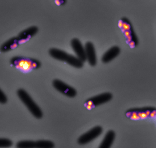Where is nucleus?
Listing matches in <instances>:
<instances>
[{"instance_id":"8","label":"nucleus","mask_w":156,"mask_h":148,"mask_svg":"<svg viewBox=\"0 0 156 148\" xmlns=\"http://www.w3.org/2000/svg\"><path fill=\"white\" fill-rule=\"evenodd\" d=\"M71 46L73 50L78 56V58L83 62L87 59L86 56V51L82 46L81 42L78 39H74L72 40Z\"/></svg>"},{"instance_id":"1","label":"nucleus","mask_w":156,"mask_h":148,"mask_svg":"<svg viewBox=\"0 0 156 148\" xmlns=\"http://www.w3.org/2000/svg\"><path fill=\"white\" fill-rule=\"evenodd\" d=\"M51 56L54 58L67 63L72 66L81 68L83 66V62L77 57L69 55L60 49L51 48L49 51Z\"/></svg>"},{"instance_id":"15","label":"nucleus","mask_w":156,"mask_h":148,"mask_svg":"<svg viewBox=\"0 0 156 148\" xmlns=\"http://www.w3.org/2000/svg\"><path fill=\"white\" fill-rule=\"evenodd\" d=\"M12 145V142L9 139L2 138L0 140V147L1 148H9Z\"/></svg>"},{"instance_id":"4","label":"nucleus","mask_w":156,"mask_h":148,"mask_svg":"<svg viewBox=\"0 0 156 148\" xmlns=\"http://www.w3.org/2000/svg\"><path fill=\"white\" fill-rule=\"evenodd\" d=\"M112 94L109 92L101 94L88 99L85 103V106L87 109H92L95 107L109 101L112 99Z\"/></svg>"},{"instance_id":"11","label":"nucleus","mask_w":156,"mask_h":148,"mask_svg":"<svg viewBox=\"0 0 156 148\" xmlns=\"http://www.w3.org/2000/svg\"><path fill=\"white\" fill-rule=\"evenodd\" d=\"M115 136L116 134L114 131L113 130L108 131L98 148H110L114 141Z\"/></svg>"},{"instance_id":"6","label":"nucleus","mask_w":156,"mask_h":148,"mask_svg":"<svg viewBox=\"0 0 156 148\" xmlns=\"http://www.w3.org/2000/svg\"><path fill=\"white\" fill-rule=\"evenodd\" d=\"M103 129L101 126H97L81 135L79 138L78 143L80 145H86L94 140L102 134Z\"/></svg>"},{"instance_id":"5","label":"nucleus","mask_w":156,"mask_h":148,"mask_svg":"<svg viewBox=\"0 0 156 148\" xmlns=\"http://www.w3.org/2000/svg\"><path fill=\"white\" fill-rule=\"evenodd\" d=\"M14 66L24 73H28L37 67V63L28 58H19L13 62Z\"/></svg>"},{"instance_id":"10","label":"nucleus","mask_w":156,"mask_h":148,"mask_svg":"<svg viewBox=\"0 0 156 148\" xmlns=\"http://www.w3.org/2000/svg\"><path fill=\"white\" fill-rule=\"evenodd\" d=\"M120 53V48L117 46L112 47L104 53L102 57V61L103 63L109 62L116 58Z\"/></svg>"},{"instance_id":"12","label":"nucleus","mask_w":156,"mask_h":148,"mask_svg":"<svg viewBox=\"0 0 156 148\" xmlns=\"http://www.w3.org/2000/svg\"><path fill=\"white\" fill-rule=\"evenodd\" d=\"M16 148H36V142L30 140L21 141L17 143Z\"/></svg>"},{"instance_id":"18","label":"nucleus","mask_w":156,"mask_h":148,"mask_svg":"<svg viewBox=\"0 0 156 148\" xmlns=\"http://www.w3.org/2000/svg\"><path fill=\"white\" fill-rule=\"evenodd\" d=\"M29 40V39H21L20 40L18 41V44H22L24 43H26Z\"/></svg>"},{"instance_id":"16","label":"nucleus","mask_w":156,"mask_h":148,"mask_svg":"<svg viewBox=\"0 0 156 148\" xmlns=\"http://www.w3.org/2000/svg\"><path fill=\"white\" fill-rule=\"evenodd\" d=\"M0 101L2 104H5L7 101V96L4 93V92L1 91V95H0Z\"/></svg>"},{"instance_id":"13","label":"nucleus","mask_w":156,"mask_h":148,"mask_svg":"<svg viewBox=\"0 0 156 148\" xmlns=\"http://www.w3.org/2000/svg\"><path fill=\"white\" fill-rule=\"evenodd\" d=\"M55 144L49 140H39L36 141V148H54Z\"/></svg>"},{"instance_id":"3","label":"nucleus","mask_w":156,"mask_h":148,"mask_svg":"<svg viewBox=\"0 0 156 148\" xmlns=\"http://www.w3.org/2000/svg\"><path fill=\"white\" fill-rule=\"evenodd\" d=\"M126 117L133 120L152 118L156 116V108L151 107L133 108L127 111Z\"/></svg>"},{"instance_id":"20","label":"nucleus","mask_w":156,"mask_h":148,"mask_svg":"<svg viewBox=\"0 0 156 148\" xmlns=\"http://www.w3.org/2000/svg\"><path fill=\"white\" fill-rule=\"evenodd\" d=\"M122 24H123V22L122 20H120L119 21V27L121 28L122 26Z\"/></svg>"},{"instance_id":"17","label":"nucleus","mask_w":156,"mask_h":148,"mask_svg":"<svg viewBox=\"0 0 156 148\" xmlns=\"http://www.w3.org/2000/svg\"><path fill=\"white\" fill-rule=\"evenodd\" d=\"M122 26H123V27H124V29L126 30H129L130 29V26H129V24L127 23H123V24H122Z\"/></svg>"},{"instance_id":"9","label":"nucleus","mask_w":156,"mask_h":148,"mask_svg":"<svg viewBox=\"0 0 156 148\" xmlns=\"http://www.w3.org/2000/svg\"><path fill=\"white\" fill-rule=\"evenodd\" d=\"M85 51H86L87 59L89 61L90 65L94 66L96 64L97 59H96V53L95 48L94 44L91 42H87L86 43L85 46Z\"/></svg>"},{"instance_id":"14","label":"nucleus","mask_w":156,"mask_h":148,"mask_svg":"<svg viewBox=\"0 0 156 148\" xmlns=\"http://www.w3.org/2000/svg\"><path fill=\"white\" fill-rule=\"evenodd\" d=\"M38 31V28L36 27H32L28 29L27 30H25L22 33V34H20V36L24 37L22 39H29L31 38L33 35H34Z\"/></svg>"},{"instance_id":"7","label":"nucleus","mask_w":156,"mask_h":148,"mask_svg":"<svg viewBox=\"0 0 156 148\" xmlns=\"http://www.w3.org/2000/svg\"><path fill=\"white\" fill-rule=\"evenodd\" d=\"M53 86L57 90L69 97H74L77 95V91L74 88L59 79L53 81Z\"/></svg>"},{"instance_id":"19","label":"nucleus","mask_w":156,"mask_h":148,"mask_svg":"<svg viewBox=\"0 0 156 148\" xmlns=\"http://www.w3.org/2000/svg\"><path fill=\"white\" fill-rule=\"evenodd\" d=\"M55 2V4L58 5H60L61 4H62L63 3V1H59V0H56Z\"/></svg>"},{"instance_id":"2","label":"nucleus","mask_w":156,"mask_h":148,"mask_svg":"<svg viewBox=\"0 0 156 148\" xmlns=\"http://www.w3.org/2000/svg\"><path fill=\"white\" fill-rule=\"evenodd\" d=\"M17 94L21 101L25 104L34 117L37 118H41L43 117L42 110L33 101L27 92L23 89H20L17 91Z\"/></svg>"}]
</instances>
